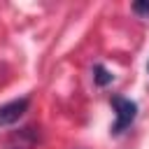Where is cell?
Returning a JSON list of instances; mask_svg holds the SVG:
<instances>
[{
  "label": "cell",
  "instance_id": "obj_1",
  "mask_svg": "<svg viewBox=\"0 0 149 149\" xmlns=\"http://www.w3.org/2000/svg\"><path fill=\"white\" fill-rule=\"evenodd\" d=\"M112 107H114V123H112V135H119L123 133L126 128L133 126L135 116H137V102L130 100V98H123V95H112Z\"/></svg>",
  "mask_w": 149,
  "mask_h": 149
},
{
  "label": "cell",
  "instance_id": "obj_2",
  "mask_svg": "<svg viewBox=\"0 0 149 149\" xmlns=\"http://www.w3.org/2000/svg\"><path fill=\"white\" fill-rule=\"evenodd\" d=\"M30 107V98H19V100H9L5 105H0V128L5 126H14Z\"/></svg>",
  "mask_w": 149,
  "mask_h": 149
},
{
  "label": "cell",
  "instance_id": "obj_3",
  "mask_svg": "<svg viewBox=\"0 0 149 149\" xmlns=\"http://www.w3.org/2000/svg\"><path fill=\"white\" fill-rule=\"evenodd\" d=\"M112 79H114L112 70H107L102 63H95V65H93V84H95V86L105 88L107 84H112Z\"/></svg>",
  "mask_w": 149,
  "mask_h": 149
},
{
  "label": "cell",
  "instance_id": "obj_4",
  "mask_svg": "<svg viewBox=\"0 0 149 149\" xmlns=\"http://www.w3.org/2000/svg\"><path fill=\"white\" fill-rule=\"evenodd\" d=\"M133 12L140 16H149V2H133Z\"/></svg>",
  "mask_w": 149,
  "mask_h": 149
},
{
  "label": "cell",
  "instance_id": "obj_5",
  "mask_svg": "<svg viewBox=\"0 0 149 149\" xmlns=\"http://www.w3.org/2000/svg\"><path fill=\"white\" fill-rule=\"evenodd\" d=\"M147 70H149V63H147Z\"/></svg>",
  "mask_w": 149,
  "mask_h": 149
}]
</instances>
